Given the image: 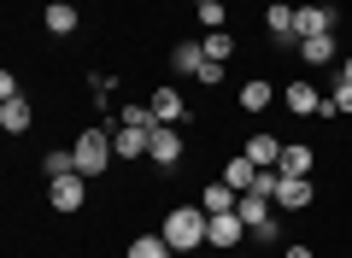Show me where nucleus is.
Masks as SVG:
<instances>
[{
	"label": "nucleus",
	"mask_w": 352,
	"mask_h": 258,
	"mask_svg": "<svg viewBox=\"0 0 352 258\" xmlns=\"http://www.w3.org/2000/svg\"><path fill=\"white\" fill-rule=\"evenodd\" d=\"M217 83H223V65L206 59V65H200V88H217Z\"/></svg>",
	"instance_id": "29"
},
{
	"label": "nucleus",
	"mask_w": 352,
	"mask_h": 258,
	"mask_svg": "<svg viewBox=\"0 0 352 258\" xmlns=\"http://www.w3.org/2000/svg\"><path fill=\"white\" fill-rule=\"evenodd\" d=\"M147 153H153V164L176 171V164H182V153H188V141H182V129H176V123H159V129L147 136Z\"/></svg>",
	"instance_id": "3"
},
{
	"label": "nucleus",
	"mask_w": 352,
	"mask_h": 258,
	"mask_svg": "<svg viewBox=\"0 0 352 258\" xmlns=\"http://www.w3.org/2000/svg\"><path fill=\"white\" fill-rule=\"evenodd\" d=\"M41 171H47V176H71L76 171V147H53L47 159H41Z\"/></svg>",
	"instance_id": "23"
},
{
	"label": "nucleus",
	"mask_w": 352,
	"mask_h": 258,
	"mask_svg": "<svg viewBox=\"0 0 352 258\" xmlns=\"http://www.w3.org/2000/svg\"><path fill=\"white\" fill-rule=\"evenodd\" d=\"M300 59L311 65V71H317V65H335V36H305L300 41Z\"/></svg>",
	"instance_id": "17"
},
{
	"label": "nucleus",
	"mask_w": 352,
	"mask_h": 258,
	"mask_svg": "<svg viewBox=\"0 0 352 258\" xmlns=\"http://www.w3.org/2000/svg\"><path fill=\"white\" fill-rule=\"evenodd\" d=\"M147 136H153V129H129V123H118V129H112V153H118V159H141V153H147Z\"/></svg>",
	"instance_id": "13"
},
{
	"label": "nucleus",
	"mask_w": 352,
	"mask_h": 258,
	"mask_svg": "<svg viewBox=\"0 0 352 258\" xmlns=\"http://www.w3.org/2000/svg\"><path fill=\"white\" fill-rule=\"evenodd\" d=\"M30 123H36V106H30V94L0 100V129H6V136H24Z\"/></svg>",
	"instance_id": "8"
},
{
	"label": "nucleus",
	"mask_w": 352,
	"mask_h": 258,
	"mask_svg": "<svg viewBox=\"0 0 352 258\" xmlns=\"http://www.w3.org/2000/svg\"><path fill=\"white\" fill-rule=\"evenodd\" d=\"M317 118H352V83H335V94L323 100V111Z\"/></svg>",
	"instance_id": "22"
},
{
	"label": "nucleus",
	"mask_w": 352,
	"mask_h": 258,
	"mask_svg": "<svg viewBox=\"0 0 352 258\" xmlns=\"http://www.w3.org/2000/svg\"><path fill=\"white\" fill-rule=\"evenodd\" d=\"M118 123H129V129H159L153 106H124V111H118Z\"/></svg>",
	"instance_id": "25"
},
{
	"label": "nucleus",
	"mask_w": 352,
	"mask_h": 258,
	"mask_svg": "<svg viewBox=\"0 0 352 258\" xmlns=\"http://www.w3.org/2000/svg\"><path fill=\"white\" fill-rule=\"evenodd\" d=\"M270 100H276V88H270V83H241V111H264Z\"/></svg>",
	"instance_id": "21"
},
{
	"label": "nucleus",
	"mask_w": 352,
	"mask_h": 258,
	"mask_svg": "<svg viewBox=\"0 0 352 258\" xmlns=\"http://www.w3.org/2000/svg\"><path fill=\"white\" fill-rule=\"evenodd\" d=\"M241 235H247V223H241V211H217L212 223H206V241L217 246V252H235Z\"/></svg>",
	"instance_id": "6"
},
{
	"label": "nucleus",
	"mask_w": 352,
	"mask_h": 258,
	"mask_svg": "<svg viewBox=\"0 0 352 258\" xmlns=\"http://www.w3.org/2000/svg\"><path fill=\"white\" fill-rule=\"evenodd\" d=\"M311 200H317L311 176H282V182H276V206H282V211H305Z\"/></svg>",
	"instance_id": "7"
},
{
	"label": "nucleus",
	"mask_w": 352,
	"mask_h": 258,
	"mask_svg": "<svg viewBox=\"0 0 352 258\" xmlns=\"http://www.w3.org/2000/svg\"><path fill=\"white\" fill-rule=\"evenodd\" d=\"M340 83H352V59H346V65H340Z\"/></svg>",
	"instance_id": "31"
},
{
	"label": "nucleus",
	"mask_w": 352,
	"mask_h": 258,
	"mask_svg": "<svg viewBox=\"0 0 352 258\" xmlns=\"http://www.w3.org/2000/svg\"><path fill=\"white\" fill-rule=\"evenodd\" d=\"M47 200H53V211H82V206H88V176H82V171L53 176V182H47Z\"/></svg>",
	"instance_id": "4"
},
{
	"label": "nucleus",
	"mask_w": 352,
	"mask_h": 258,
	"mask_svg": "<svg viewBox=\"0 0 352 258\" xmlns=\"http://www.w3.org/2000/svg\"><path fill=\"white\" fill-rule=\"evenodd\" d=\"M88 94H94V106H112V94H118V76H88Z\"/></svg>",
	"instance_id": "26"
},
{
	"label": "nucleus",
	"mask_w": 352,
	"mask_h": 258,
	"mask_svg": "<svg viewBox=\"0 0 352 258\" xmlns=\"http://www.w3.org/2000/svg\"><path fill=\"white\" fill-rule=\"evenodd\" d=\"M282 258H317V252H311V246H300V241H294V246H288Z\"/></svg>",
	"instance_id": "30"
},
{
	"label": "nucleus",
	"mask_w": 352,
	"mask_h": 258,
	"mask_svg": "<svg viewBox=\"0 0 352 258\" xmlns=\"http://www.w3.org/2000/svg\"><path fill=\"white\" fill-rule=\"evenodd\" d=\"M194 6H206V0H194Z\"/></svg>",
	"instance_id": "32"
},
{
	"label": "nucleus",
	"mask_w": 352,
	"mask_h": 258,
	"mask_svg": "<svg viewBox=\"0 0 352 258\" xmlns=\"http://www.w3.org/2000/svg\"><path fill=\"white\" fill-rule=\"evenodd\" d=\"M200 47H206V59H217V65H223L229 53H235V36H223V30H212V36H200Z\"/></svg>",
	"instance_id": "24"
},
{
	"label": "nucleus",
	"mask_w": 352,
	"mask_h": 258,
	"mask_svg": "<svg viewBox=\"0 0 352 258\" xmlns=\"http://www.w3.org/2000/svg\"><path fill=\"white\" fill-rule=\"evenodd\" d=\"M41 24H47L53 36H76V24H82V12H76L71 0H53L47 12H41Z\"/></svg>",
	"instance_id": "12"
},
{
	"label": "nucleus",
	"mask_w": 352,
	"mask_h": 258,
	"mask_svg": "<svg viewBox=\"0 0 352 258\" xmlns=\"http://www.w3.org/2000/svg\"><path fill=\"white\" fill-rule=\"evenodd\" d=\"M106 129H118V123H106ZM106 129H82V136H76V171L82 176H106V164L118 159Z\"/></svg>",
	"instance_id": "2"
},
{
	"label": "nucleus",
	"mask_w": 352,
	"mask_h": 258,
	"mask_svg": "<svg viewBox=\"0 0 352 258\" xmlns=\"http://www.w3.org/2000/svg\"><path fill=\"white\" fill-rule=\"evenodd\" d=\"M206 206H176L170 217L159 223V235L170 241V252H200V241H206Z\"/></svg>",
	"instance_id": "1"
},
{
	"label": "nucleus",
	"mask_w": 352,
	"mask_h": 258,
	"mask_svg": "<svg viewBox=\"0 0 352 258\" xmlns=\"http://www.w3.org/2000/svg\"><path fill=\"white\" fill-rule=\"evenodd\" d=\"M229 258H241V252H229Z\"/></svg>",
	"instance_id": "33"
},
{
	"label": "nucleus",
	"mask_w": 352,
	"mask_h": 258,
	"mask_svg": "<svg viewBox=\"0 0 352 258\" xmlns=\"http://www.w3.org/2000/svg\"><path fill=\"white\" fill-rule=\"evenodd\" d=\"M235 200H241V194H235V188L223 182V176L200 188V206H206V217H217V211H235Z\"/></svg>",
	"instance_id": "16"
},
{
	"label": "nucleus",
	"mask_w": 352,
	"mask_h": 258,
	"mask_svg": "<svg viewBox=\"0 0 352 258\" xmlns=\"http://www.w3.org/2000/svg\"><path fill=\"white\" fill-rule=\"evenodd\" d=\"M147 106H153V118H159V123H188V100L176 94V88H153Z\"/></svg>",
	"instance_id": "9"
},
{
	"label": "nucleus",
	"mask_w": 352,
	"mask_h": 258,
	"mask_svg": "<svg viewBox=\"0 0 352 258\" xmlns=\"http://www.w3.org/2000/svg\"><path fill=\"white\" fill-rule=\"evenodd\" d=\"M247 159L258 164V171H276V164H282V141L270 136V129H258V136L247 141Z\"/></svg>",
	"instance_id": "10"
},
{
	"label": "nucleus",
	"mask_w": 352,
	"mask_h": 258,
	"mask_svg": "<svg viewBox=\"0 0 352 258\" xmlns=\"http://www.w3.org/2000/svg\"><path fill=\"white\" fill-rule=\"evenodd\" d=\"M311 164H317L311 147H300V141H282V164H276L282 176H311Z\"/></svg>",
	"instance_id": "15"
},
{
	"label": "nucleus",
	"mask_w": 352,
	"mask_h": 258,
	"mask_svg": "<svg viewBox=\"0 0 352 258\" xmlns=\"http://www.w3.org/2000/svg\"><path fill=\"white\" fill-rule=\"evenodd\" d=\"M200 24H206V30H223V24H229L223 0H206V6H200Z\"/></svg>",
	"instance_id": "28"
},
{
	"label": "nucleus",
	"mask_w": 352,
	"mask_h": 258,
	"mask_svg": "<svg viewBox=\"0 0 352 258\" xmlns=\"http://www.w3.org/2000/svg\"><path fill=\"white\" fill-rule=\"evenodd\" d=\"M200 65H206V47H200V41H176V47H170V71H176V76H200Z\"/></svg>",
	"instance_id": "14"
},
{
	"label": "nucleus",
	"mask_w": 352,
	"mask_h": 258,
	"mask_svg": "<svg viewBox=\"0 0 352 258\" xmlns=\"http://www.w3.org/2000/svg\"><path fill=\"white\" fill-rule=\"evenodd\" d=\"M335 24H340V12L335 6H294V36H335Z\"/></svg>",
	"instance_id": "5"
},
{
	"label": "nucleus",
	"mask_w": 352,
	"mask_h": 258,
	"mask_svg": "<svg viewBox=\"0 0 352 258\" xmlns=\"http://www.w3.org/2000/svg\"><path fill=\"white\" fill-rule=\"evenodd\" d=\"M264 30L276 36V47H288L294 41V6H270V12H264Z\"/></svg>",
	"instance_id": "18"
},
{
	"label": "nucleus",
	"mask_w": 352,
	"mask_h": 258,
	"mask_svg": "<svg viewBox=\"0 0 352 258\" xmlns=\"http://www.w3.org/2000/svg\"><path fill=\"white\" fill-rule=\"evenodd\" d=\"M276 182H282V171H258L247 194H258V200H276Z\"/></svg>",
	"instance_id": "27"
},
{
	"label": "nucleus",
	"mask_w": 352,
	"mask_h": 258,
	"mask_svg": "<svg viewBox=\"0 0 352 258\" xmlns=\"http://www.w3.org/2000/svg\"><path fill=\"white\" fill-rule=\"evenodd\" d=\"M124 258H170V241H164V235H135Z\"/></svg>",
	"instance_id": "20"
},
{
	"label": "nucleus",
	"mask_w": 352,
	"mask_h": 258,
	"mask_svg": "<svg viewBox=\"0 0 352 258\" xmlns=\"http://www.w3.org/2000/svg\"><path fill=\"white\" fill-rule=\"evenodd\" d=\"M252 176H258V164H252L247 153H241V159H229V164H223V182L235 188V194H247V188H252Z\"/></svg>",
	"instance_id": "19"
},
{
	"label": "nucleus",
	"mask_w": 352,
	"mask_h": 258,
	"mask_svg": "<svg viewBox=\"0 0 352 258\" xmlns=\"http://www.w3.org/2000/svg\"><path fill=\"white\" fill-rule=\"evenodd\" d=\"M288 111H300V118H311V111H323V100L329 94H317V83H288Z\"/></svg>",
	"instance_id": "11"
}]
</instances>
